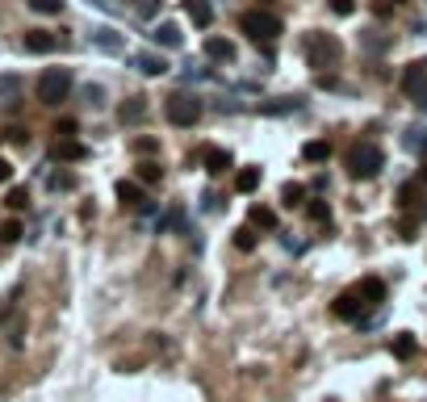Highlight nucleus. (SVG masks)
<instances>
[{"mask_svg": "<svg viewBox=\"0 0 427 402\" xmlns=\"http://www.w3.org/2000/svg\"><path fill=\"white\" fill-rule=\"evenodd\" d=\"M155 147H159L155 138H134V151H138V155H155Z\"/></svg>", "mask_w": 427, "mask_h": 402, "instance_id": "33", "label": "nucleus"}, {"mask_svg": "<svg viewBox=\"0 0 427 402\" xmlns=\"http://www.w3.org/2000/svg\"><path fill=\"white\" fill-rule=\"evenodd\" d=\"M205 55L218 59V63H235V46H231V38H205Z\"/></svg>", "mask_w": 427, "mask_h": 402, "instance_id": "14", "label": "nucleus"}, {"mask_svg": "<svg viewBox=\"0 0 427 402\" xmlns=\"http://www.w3.org/2000/svg\"><path fill=\"white\" fill-rule=\"evenodd\" d=\"M55 130H59V134H63V138H71V134H75V122H71V117H67V122H59V126H55Z\"/></svg>", "mask_w": 427, "mask_h": 402, "instance_id": "37", "label": "nucleus"}, {"mask_svg": "<svg viewBox=\"0 0 427 402\" xmlns=\"http://www.w3.org/2000/svg\"><path fill=\"white\" fill-rule=\"evenodd\" d=\"M164 113H168L172 126H197V117H201V101L189 96V92H176V96H168Z\"/></svg>", "mask_w": 427, "mask_h": 402, "instance_id": "5", "label": "nucleus"}, {"mask_svg": "<svg viewBox=\"0 0 427 402\" xmlns=\"http://www.w3.org/2000/svg\"><path fill=\"white\" fill-rule=\"evenodd\" d=\"M415 197H419V185L411 180V185H403L398 193H394V201H398V210H415Z\"/></svg>", "mask_w": 427, "mask_h": 402, "instance_id": "22", "label": "nucleus"}, {"mask_svg": "<svg viewBox=\"0 0 427 402\" xmlns=\"http://www.w3.org/2000/svg\"><path fill=\"white\" fill-rule=\"evenodd\" d=\"M34 13H42V17H55V13H63V0H25Z\"/></svg>", "mask_w": 427, "mask_h": 402, "instance_id": "25", "label": "nucleus"}, {"mask_svg": "<svg viewBox=\"0 0 427 402\" xmlns=\"http://www.w3.org/2000/svg\"><path fill=\"white\" fill-rule=\"evenodd\" d=\"M239 29L252 38V42H277L281 38V17L268 13V8H247L239 17Z\"/></svg>", "mask_w": 427, "mask_h": 402, "instance_id": "2", "label": "nucleus"}, {"mask_svg": "<svg viewBox=\"0 0 427 402\" xmlns=\"http://www.w3.org/2000/svg\"><path fill=\"white\" fill-rule=\"evenodd\" d=\"M331 310H335V319H348V323H361L365 319V302L348 289V294H340L335 302H331Z\"/></svg>", "mask_w": 427, "mask_h": 402, "instance_id": "7", "label": "nucleus"}, {"mask_svg": "<svg viewBox=\"0 0 427 402\" xmlns=\"http://www.w3.org/2000/svg\"><path fill=\"white\" fill-rule=\"evenodd\" d=\"M415 348H419V344H415L411 336H398V340H394V357H403V361H411V357H415Z\"/></svg>", "mask_w": 427, "mask_h": 402, "instance_id": "28", "label": "nucleus"}, {"mask_svg": "<svg viewBox=\"0 0 427 402\" xmlns=\"http://www.w3.org/2000/svg\"><path fill=\"white\" fill-rule=\"evenodd\" d=\"M117 197H122V206H130V210H147V193H143L134 180H117Z\"/></svg>", "mask_w": 427, "mask_h": 402, "instance_id": "12", "label": "nucleus"}, {"mask_svg": "<svg viewBox=\"0 0 427 402\" xmlns=\"http://www.w3.org/2000/svg\"><path fill=\"white\" fill-rule=\"evenodd\" d=\"M17 92H21V80H17V76H0V101H4V105H13V101H17Z\"/></svg>", "mask_w": 427, "mask_h": 402, "instance_id": "23", "label": "nucleus"}, {"mask_svg": "<svg viewBox=\"0 0 427 402\" xmlns=\"http://www.w3.org/2000/svg\"><path fill=\"white\" fill-rule=\"evenodd\" d=\"M134 8H138V13H143V17H151V13H155V8H159V0H138V4H134Z\"/></svg>", "mask_w": 427, "mask_h": 402, "instance_id": "36", "label": "nucleus"}, {"mask_svg": "<svg viewBox=\"0 0 427 402\" xmlns=\"http://www.w3.org/2000/svg\"><path fill=\"white\" fill-rule=\"evenodd\" d=\"M302 155H306L310 164H323V159H331V143H323V138H319V143H306Z\"/></svg>", "mask_w": 427, "mask_h": 402, "instance_id": "21", "label": "nucleus"}, {"mask_svg": "<svg viewBox=\"0 0 427 402\" xmlns=\"http://www.w3.org/2000/svg\"><path fill=\"white\" fill-rule=\"evenodd\" d=\"M201 164H205V172H231L235 168L231 151H222V147H201Z\"/></svg>", "mask_w": 427, "mask_h": 402, "instance_id": "10", "label": "nucleus"}, {"mask_svg": "<svg viewBox=\"0 0 427 402\" xmlns=\"http://www.w3.org/2000/svg\"><path fill=\"white\" fill-rule=\"evenodd\" d=\"M403 92H407V101H415L419 109H427V63H411L403 71Z\"/></svg>", "mask_w": 427, "mask_h": 402, "instance_id": "6", "label": "nucleus"}, {"mask_svg": "<svg viewBox=\"0 0 427 402\" xmlns=\"http://www.w3.org/2000/svg\"><path fill=\"white\" fill-rule=\"evenodd\" d=\"M398 4H403V0H398Z\"/></svg>", "mask_w": 427, "mask_h": 402, "instance_id": "41", "label": "nucleus"}, {"mask_svg": "<svg viewBox=\"0 0 427 402\" xmlns=\"http://www.w3.org/2000/svg\"><path fill=\"white\" fill-rule=\"evenodd\" d=\"M331 8H335L340 17H352V8H356V4H352V0H331Z\"/></svg>", "mask_w": 427, "mask_h": 402, "instance_id": "35", "label": "nucleus"}, {"mask_svg": "<svg viewBox=\"0 0 427 402\" xmlns=\"http://www.w3.org/2000/svg\"><path fill=\"white\" fill-rule=\"evenodd\" d=\"M268 4H273V0H260V8H268Z\"/></svg>", "mask_w": 427, "mask_h": 402, "instance_id": "39", "label": "nucleus"}, {"mask_svg": "<svg viewBox=\"0 0 427 402\" xmlns=\"http://www.w3.org/2000/svg\"><path fill=\"white\" fill-rule=\"evenodd\" d=\"M25 206H29V193L25 189H13L8 193V210H25Z\"/></svg>", "mask_w": 427, "mask_h": 402, "instance_id": "31", "label": "nucleus"}, {"mask_svg": "<svg viewBox=\"0 0 427 402\" xmlns=\"http://www.w3.org/2000/svg\"><path fill=\"white\" fill-rule=\"evenodd\" d=\"M55 46H59V38H55L50 29H29V34H25V50H29V55H50Z\"/></svg>", "mask_w": 427, "mask_h": 402, "instance_id": "9", "label": "nucleus"}, {"mask_svg": "<svg viewBox=\"0 0 427 402\" xmlns=\"http://www.w3.org/2000/svg\"><path fill=\"white\" fill-rule=\"evenodd\" d=\"M424 185H427V168H424Z\"/></svg>", "mask_w": 427, "mask_h": 402, "instance_id": "40", "label": "nucleus"}, {"mask_svg": "<svg viewBox=\"0 0 427 402\" xmlns=\"http://www.w3.org/2000/svg\"><path fill=\"white\" fill-rule=\"evenodd\" d=\"M138 180H143V185H159V180H164V168L147 159V164H138Z\"/></svg>", "mask_w": 427, "mask_h": 402, "instance_id": "24", "label": "nucleus"}, {"mask_svg": "<svg viewBox=\"0 0 427 402\" xmlns=\"http://www.w3.org/2000/svg\"><path fill=\"white\" fill-rule=\"evenodd\" d=\"M247 218H252V231H256V227H260V231H273V227H277V214H273L268 206H252Z\"/></svg>", "mask_w": 427, "mask_h": 402, "instance_id": "18", "label": "nucleus"}, {"mask_svg": "<svg viewBox=\"0 0 427 402\" xmlns=\"http://www.w3.org/2000/svg\"><path fill=\"white\" fill-rule=\"evenodd\" d=\"M281 197H285V206H294V210H298V206L306 201V189H302V185H285V193H281Z\"/></svg>", "mask_w": 427, "mask_h": 402, "instance_id": "29", "label": "nucleus"}, {"mask_svg": "<svg viewBox=\"0 0 427 402\" xmlns=\"http://www.w3.org/2000/svg\"><path fill=\"white\" fill-rule=\"evenodd\" d=\"M130 63H134L143 76H164V71H168V59H164V55H147V50H143V55H134Z\"/></svg>", "mask_w": 427, "mask_h": 402, "instance_id": "13", "label": "nucleus"}, {"mask_svg": "<svg viewBox=\"0 0 427 402\" xmlns=\"http://www.w3.org/2000/svg\"><path fill=\"white\" fill-rule=\"evenodd\" d=\"M184 13H189V21H193V25H201V29L214 21V8H210V0H184Z\"/></svg>", "mask_w": 427, "mask_h": 402, "instance_id": "15", "label": "nucleus"}, {"mask_svg": "<svg viewBox=\"0 0 427 402\" xmlns=\"http://www.w3.org/2000/svg\"><path fill=\"white\" fill-rule=\"evenodd\" d=\"M235 247H239V252H252V247H256V231H252V227H239V231H235Z\"/></svg>", "mask_w": 427, "mask_h": 402, "instance_id": "27", "label": "nucleus"}, {"mask_svg": "<svg viewBox=\"0 0 427 402\" xmlns=\"http://www.w3.org/2000/svg\"><path fill=\"white\" fill-rule=\"evenodd\" d=\"M143 113H147V105H143V96H130V101L122 105V113H117V117H122V122L130 126V122H143Z\"/></svg>", "mask_w": 427, "mask_h": 402, "instance_id": "19", "label": "nucleus"}, {"mask_svg": "<svg viewBox=\"0 0 427 402\" xmlns=\"http://www.w3.org/2000/svg\"><path fill=\"white\" fill-rule=\"evenodd\" d=\"M151 42H155V46H172V50H176V46L184 42V34H180V25H172V21H159V25L151 29Z\"/></svg>", "mask_w": 427, "mask_h": 402, "instance_id": "11", "label": "nucleus"}, {"mask_svg": "<svg viewBox=\"0 0 427 402\" xmlns=\"http://www.w3.org/2000/svg\"><path fill=\"white\" fill-rule=\"evenodd\" d=\"M344 164H348V176H352V180H373V176L386 168V151H382L377 143H365V138H361V143L348 147V159H344Z\"/></svg>", "mask_w": 427, "mask_h": 402, "instance_id": "1", "label": "nucleus"}, {"mask_svg": "<svg viewBox=\"0 0 427 402\" xmlns=\"http://www.w3.org/2000/svg\"><path fill=\"white\" fill-rule=\"evenodd\" d=\"M13 180V164L8 159H0V185H8Z\"/></svg>", "mask_w": 427, "mask_h": 402, "instance_id": "38", "label": "nucleus"}, {"mask_svg": "<svg viewBox=\"0 0 427 402\" xmlns=\"http://www.w3.org/2000/svg\"><path fill=\"white\" fill-rule=\"evenodd\" d=\"M302 55H306V63L310 67H331L335 59H340V42L331 38V34H306L302 38Z\"/></svg>", "mask_w": 427, "mask_h": 402, "instance_id": "4", "label": "nucleus"}, {"mask_svg": "<svg viewBox=\"0 0 427 402\" xmlns=\"http://www.w3.org/2000/svg\"><path fill=\"white\" fill-rule=\"evenodd\" d=\"M260 189V168H243L235 176V193H256Z\"/></svg>", "mask_w": 427, "mask_h": 402, "instance_id": "17", "label": "nucleus"}, {"mask_svg": "<svg viewBox=\"0 0 427 402\" xmlns=\"http://www.w3.org/2000/svg\"><path fill=\"white\" fill-rule=\"evenodd\" d=\"M67 92H71V71L67 67H46L38 76V101L42 105H63Z\"/></svg>", "mask_w": 427, "mask_h": 402, "instance_id": "3", "label": "nucleus"}, {"mask_svg": "<svg viewBox=\"0 0 427 402\" xmlns=\"http://www.w3.org/2000/svg\"><path fill=\"white\" fill-rule=\"evenodd\" d=\"M84 155H88V147L84 143H71V138H63L55 147V159H84Z\"/></svg>", "mask_w": 427, "mask_h": 402, "instance_id": "20", "label": "nucleus"}, {"mask_svg": "<svg viewBox=\"0 0 427 402\" xmlns=\"http://www.w3.org/2000/svg\"><path fill=\"white\" fill-rule=\"evenodd\" d=\"M84 96H88V105H101V101H105V92H101V84H88V88H84Z\"/></svg>", "mask_w": 427, "mask_h": 402, "instance_id": "34", "label": "nucleus"}, {"mask_svg": "<svg viewBox=\"0 0 427 402\" xmlns=\"http://www.w3.org/2000/svg\"><path fill=\"white\" fill-rule=\"evenodd\" d=\"M92 46L105 50V55H117V50H122V34H117V29H96V34H92Z\"/></svg>", "mask_w": 427, "mask_h": 402, "instance_id": "16", "label": "nucleus"}, {"mask_svg": "<svg viewBox=\"0 0 427 402\" xmlns=\"http://www.w3.org/2000/svg\"><path fill=\"white\" fill-rule=\"evenodd\" d=\"M306 214H310L314 222H331V206H327V201H310V206H306Z\"/></svg>", "mask_w": 427, "mask_h": 402, "instance_id": "30", "label": "nucleus"}, {"mask_svg": "<svg viewBox=\"0 0 427 402\" xmlns=\"http://www.w3.org/2000/svg\"><path fill=\"white\" fill-rule=\"evenodd\" d=\"M0 239H4V243H17V239H21V222H4V227H0Z\"/></svg>", "mask_w": 427, "mask_h": 402, "instance_id": "32", "label": "nucleus"}, {"mask_svg": "<svg viewBox=\"0 0 427 402\" xmlns=\"http://www.w3.org/2000/svg\"><path fill=\"white\" fill-rule=\"evenodd\" d=\"M403 143H407V147H411V151H427V130H419V126H411V130H407V138H403Z\"/></svg>", "mask_w": 427, "mask_h": 402, "instance_id": "26", "label": "nucleus"}, {"mask_svg": "<svg viewBox=\"0 0 427 402\" xmlns=\"http://www.w3.org/2000/svg\"><path fill=\"white\" fill-rule=\"evenodd\" d=\"M352 294L365 302V310H373V306H382V302H386V281H377V277H365V281H361Z\"/></svg>", "mask_w": 427, "mask_h": 402, "instance_id": "8", "label": "nucleus"}]
</instances>
